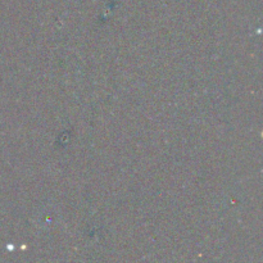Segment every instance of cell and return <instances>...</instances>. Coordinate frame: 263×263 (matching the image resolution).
Returning <instances> with one entry per match:
<instances>
[]
</instances>
